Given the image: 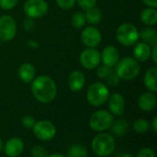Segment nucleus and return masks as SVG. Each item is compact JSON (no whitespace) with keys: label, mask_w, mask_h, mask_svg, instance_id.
<instances>
[{"label":"nucleus","mask_w":157,"mask_h":157,"mask_svg":"<svg viewBox=\"0 0 157 157\" xmlns=\"http://www.w3.org/2000/svg\"><path fill=\"white\" fill-rule=\"evenodd\" d=\"M102 35L98 29L93 26L85 28L81 32L82 43L89 48H96L101 43Z\"/></svg>","instance_id":"11"},{"label":"nucleus","mask_w":157,"mask_h":157,"mask_svg":"<svg viewBox=\"0 0 157 157\" xmlns=\"http://www.w3.org/2000/svg\"><path fill=\"white\" fill-rule=\"evenodd\" d=\"M151 128H152V130H153V131H154V133L155 134H156L157 133V118H154V119H153V121H152V125H151Z\"/></svg>","instance_id":"38"},{"label":"nucleus","mask_w":157,"mask_h":157,"mask_svg":"<svg viewBox=\"0 0 157 157\" xmlns=\"http://www.w3.org/2000/svg\"><path fill=\"white\" fill-rule=\"evenodd\" d=\"M86 83V77L82 71L75 70L73 71L68 78V86L69 89L74 93L80 92Z\"/></svg>","instance_id":"15"},{"label":"nucleus","mask_w":157,"mask_h":157,"mask_svg":"<svg viewBox=\"0 0 157 157\" xmlns=\"http://www.w3.org/2000/svg\"><path fill=\"white\" fill-rule=\"evenodd\" d=\"M120 80H121V79L118 77V75H117L115 72H113V71L106 78L107 83H108L109 86H111V87L117 86V85L119 84V82H120Z\"/></svg>","instance_id":"32"},{"label":"nucleus","mask_w":157,"mask_h":157,"mask_svg":"<svg viewBox=\"0 0 157 157\" xmlns=\"http://www.w3.org/2000/svg\"><path fill=\"white\" fill-rule=\"evenodd\" d=\"M156 96L152 92H147L143 94L138 99V105L140 109L145 112H150L154 110L156 106Z\"/></svg>","instance_id":"16"},{"label":"nucleus","mask_w":157,"mask_h":157,"mask_svg":"<svg viewBox=\"0 0 157 157\" xmlns=\"http://www.w3.org/2000/svg\"><path fill=\"white\" fill-rule=\"evenodd\" d=\"M81 65L86 69H95L100 64V52L95 48H86L79 56Z\"/></svg>","instance_id":"10"},{"label":"nucleus","mask_w":157,"mask_h":157,"mask_svg":"<svg viewBox=\"0 0 157 157\" xmlns=\"http://www.w3.org/2000/svg\"><path fill=\"white\" fill-rule=\"evenodd\" d=\"M19 0H0V7L4 10L13 9Z\"/></svg>","instance_id":"30"},{"label":"nucleus","mask_w":157,"mask_h":157,"mask_svg":"<svg viewBox=\"0 0 157 157\" xmlns=\"http://www.w3.org/2000/svg\"><path fill=\"white\" fill-rule=\"evenodd\" d=\"M31 93L40 103L49 104L56 97L57 86L52 78L40 75L31 81Z\"/></svg>","instance_id":"1"},{"label":"nucleus","mask_w":157,"mask_h":157,"mask_svg":"<svg viewBox=\"0 0 157 157\" xmlns=\"http://www.w3.org/2000/svg\"><path fill=\"white\" fill-rule=\"evenodd\" d=\"M114 121L111 113L106 110H98L92 114L89 118V127L98 132H101L110 129Z\"/></svg>","instance_id":"6"},{"label":"nucleus","mask_w":157,"mask_h":157,"mask_svg":"<svg viewBox=\"0 0 157 157\" xmlns=\"http://www.w3.org/2000/svg\"><path fill=\"white\" fill-rule=\"evenodd\" d=\"M112 68H109L108 66H101L98 68V71H97V75L99 79H106L111 72H112Z\"/></svg>","instance_id":"29"},{"label":"nucleus","mask_w":157,"mask_h":157,"mask_svg":"<svg viewBox=\"0 0 157 157\" xmlns=\"http://www.w3.org/2000/svg\"><path fill=\"white\" fill-rule=\"evenodd\" d=\"M142 39L144 43L154 46L157 44V32L154 28H144L139 32V39Z\"/></svg>","instance_id":"20"},{"label":"nucleus","mask_w":157,"mask_h":157,"mask_svg":"<svg viewBox=\"0 0 157 157\" xmlns=\"http://www.w3.org/2000/svg\"><path fill=\"white\" fill-rule=\"evenodd\" d=\"M136 157H155V154L150 148H143L137 153Z\"/></svg>","instance_id":"34"},{"label":"nucleus","mask_w":157,"mask_h":157,"mask_svg":"<svg viewBox=\"0 0 157 157\" xmlns=\"http://www.w3.org/2000/svg\"><path fill=\"white\" fill-rule=\"evenodd\" d=\"M35 123H36L35 118H34L33 117H31V116H29V115L24 116V117L22 118V119H21V124H22V126H23L24 128H26V129H29H29H32V128L34 127Z\"/></svg>","instance_id":"31"},{"label":"nucleus","mask_w":157,"mask_h":157,"mask_svg":"<svg viewBox=\"0 0 157 157\" xmlns=\"http://www.w3.org/2000/svg\"><path fill=\"white\" fill-rule=\"evenodd\" d=\"M85 16H86V20L90 24H98L102 19L101 11L95 6L93 8L86 10Z\"/></svg>","instance_id":"23"},{"label":"nucleus","mask_w":157,"mask_h":157,"mask_svg":"<svg viewBox=\"0 0 157 157\" xmlns=\"http://www.w3.org/2000/svg\"><path fill=\"white\" fill-rule=\"evenodd\" d=\"M151 46L144 42L139 43L133 48V56L137 61L145 62L151 57Z\"/></svg>","instance_id":"17"},{"label":"nucleus","mask_w":157,"mask_h":157,"mask_svg":"<svg viewBox=\"0 0 157 157\" xmlns=\"http://www.w3.org/2000/svg\"><path fill=\"white\" fill-rule=\"evenodd\" d=\"M144 3L148 6L149 7H154L155 8L157 6V0H143Z\"/></svg>","instance_id":"37"},{"label":"nucleus","mask_w":157,"mask_h":157,"mask_svg":"<svg viewBox=\"0 0 157 157\" xmlns=\"http://www.w3.org/2000/svg\"><path fill=\"white\" fill-rule=\"evenodd\" d=\"M75 2H77L78 6L85 11L93 8L96 6L97 0H75Z\"/></svg>","instance_id":"28"},{"label":"nucleus","mask_w":157,"mask_h":157,"mask_svg":"<svg viewBox=\"0 0 157 157\" xmlns=\"http://www.w3.org/2000/svg\"><path fill=\"white\" fill-rule=\"evenodd\" d=\"M132 127H133V130L136 132H138V133H145L150 129V123L144 118H140V119H137L133 123Z\"/></svg>","instance_id":"26"},{"label":"nucleus","mask_w":157,"mask_h":157,"mask_svg":"<svg viewBox=\"0 0 157 157\" xmlns=\"http://www.w3.org/2000/svg\"><path fill=\"white\" fill-rule=\"evenodd\" d=\"M48 157H66L64 156V155H60V154H54V155H50V156Z\"/></svg>","instance_id":"39"},{"label":"nucleus","mask_w":157,"mask_h":157,"mask_svg":"<svg viewBox=\"0 0 157 157\" xmlns=\"http://www.w3.org/2000/svg\"><path fill=\"white\" fill-rule=\"evenodd\" d=\"M122 157H134L132 155H131V154H126V155H124Z\"/></svg>","instance_id":"41"},{"label":"nucleus","mask_w":157,"mask_h":157,"mask_svg":"<svg viewBox=\"0 0 157 157\" xmlns=\"http://www.w3.org/2000/svg\"><path fill=\"white\" fill-rule=\"evenodd\" d=\"M2 149H3V142H2V140L0 139V152L2 151Z\"/></svg>","instance_id":"40"},{"label":"nucleus","mask_w":157,"mask_h":157,"mask_svg":"<svg viewBox=\"0 0 157 157\" xmlns=\"http://www.w3.org/2000/svg\"><path fill=\"white\" fill-rule=\"evenodd\" d=\"M115 73L124 81H131L137 78L140 74V65L133 57H123L115 66Z\"/></svg>","instance_id":"2"},{"label":"nucleus","mask_w":157,"mask_h":157,"mask_svg":"<svg viewBox=\"0 0 157 157\" xmlns=\"http://www.w3.org/2000/svg\"><path fill=\"white\" fill-rule=\"evenodd\" d=\"M4 150L8 157H17L22 154L24 150L23 141L17 137L11 138L6 143Z\"/></svg>","instance_id":"14"},{"label":"nucleus","mask_w":157,"mask_h":157,"mask_svg":"<svg viewBox=\"0 0 157 157\" xmlns=\"http://www.w3.org/2000/svg\"><path fill=\"white\" fill-rule=\"evenodd\" d=\"M17 74H18L19 79L23 82L30 83L35 78L36 70H35V68H34V66L32 64H30V63H23L18 68Z\"/></svg>","instance_id":"18"},{"label":"nucleus","mask_w":157,"mask_h":157,"mask_svg":"<svg viewBox=\"0 0 157 157\" xmlns=\"http://www.w3.org/2000/svg\"><path fill=\"white\" fill-rule=\"evenodd\" d=\"M48 4L45 0H27L24 4V12L28 18L39 19L48 12Z\"/></svg>","instance_id":"8"},{"label":"nucleus","mask_w":157,"mask_h":157,"mask_svg":"<svg viewBox=\"0 0 157 157\" xmlns=\"http://www.w3.org/2000/svg\"><path fill=\"white\" fill-rule=\"evenodd\" d=\"M109 91L106 84L102 82H94L92 83L87 90L86 99L87 102L93 106L103 105L109 99Z\"/></svg>","instance_id":"4"},{"label":"nucleus","mask_w":157,"mask_h":157,"mask_svg":"<svg viewBox=\"0 0 157 157\" xmlns=\"http://www.w3.org/2000/svg\"><path fill=\"white\" fill-rule=\"evenodd\" d=\"M33 27H34V21H33V19L28 18V19L24 21V28H25L27 31H30Z\"/></svg>","instance_id":"35"},{"label":"nucleus","mask_w":157,"mask_h":157,"mask_svg":"<svg viewBox=\"0 0 157 157\" xmlns=\"http://www.w3.org/2000/svg\"><path fill=\"white\" fill-rule=\"evenodd\" d=\"M141 20L148 26H155L157 22L156 9L154 7H147L144 9L141 13Z\"/></svg>","instance_id":"21"},{"label":"nucleus","mask_w":157,"mask_h":157,"mask_svg":"<svg viewBox=\"0 0 157 157\" xmlns=\"http://www.w3.org/2000/svg\"><path fill=\"white\" fill-rule=\"evenodd\" d=\"M33 129L34 135L40 141L48 142L54 138L56 134L55 126L48 120H40L35 123Z\"/></svg>","instance_id":"7"},{"label":"nucleus","mask_w":157,"mask_h":157,"mask_svg":"<svg viewBox=\"0 0 157 157\" xmlns=\"http://www.w3.org/2000/svg\"><path fill=\"white\" fill-rule=\"evenodd\" d=\"M145 87L152 93L157 92V68L153 67L150 68L146 73L144 74V78Z\"/></svg>","instance_id":"19"},{"label":"nucleus","mask_w":157,"mask_h":157,"mask_svg":"<svg viewBox=\"0 0 157 157\" xmlns=\"http://www.w3.org/2000/svg\"><path fill=\"white\" fill-rule=\"evenodd\" d=\"M31 156L32 157H48V151L40 145H36L34 147H32L31 151H30Z\"/></svg>","instance_id":"27"},{"label":"nucleus","mask_w":157,"mask_h":157,"mask_svg":"<svg viewBox=\"0 0 157 157\" xmlns=\"http://www.w3.org/2000/svg\"><path fill=\"white\" fill-rule=\"evenodd\" d=\"M100 58L103 65L108 66L109 68H113L120 60V54L116 47L109 45L103 49L102 53L100 54Z\"/></svg>","instance_id":"12"},{"label":"nucleus","mask_w":157,"mask_h":157,"mask_svg":"<svg viewBox=\"0 0 157 157\" xmlns=\"http://www.w3.org/2000/svg\"><path fill=\"white\" fill-rule=\"evenodd\" d=\"M87 150L81 145H72L67 151V157H87Z\"/></svg>","instance_id":"24"},{"label":"nucleus","mask_w":157,"mask_h":157,"mask_svg":"<svg viewBox=\"0 0 157 157\" xmlns=\"http://www.w3.org/2000/svg\"><path fill=\"white\" fill-rule=\"evenodd\" d=\"M116 37L118 42L124 46L134 45L139 40V31L132 23H123L117 29Z\"/></svg>","instance_id":"5"},{"label":"nucleus","mask_w":157,"mask_h":157,"mask_svg":"<svg viewBox=\"0 0 157 157\" xmlns=\"http://www.w3.org/2000/svg\"><path fill=\"white\" fill-rule=\"evenodd\" d=\"M17 33V25L15 19L9 15L0 17V39L4 42L11 41Z\"/></svg>","instance_id":"9"},{"label":"nucleus","mask_w":157,"mask_h":157,"mask_svg":"<svg viewBox=\"0 0 157 157\" xmlns=\"http://www.w3.org/2000/svg\"><path fill=\"white\" fill-rule=\"evenodd\" d=\"M115 148L114 138L107 133H99L92 141V150L98 156H109L115 151Z\"/></svg>","instance_id":"3"},{"label":"nucleus","mask_w":157,"mask_h":157,"mask_svg":"<svg viewBox=\"0 0 157 157\" xmlns=\"http://www.w3.org/2000/svg\"><path fill=\"white\" fill-rule=\"evenodd\" d=\"M109 108L111 114L115 116H122L125 109V100L121 93H114L109 96Z\"/></svg>","instance_id":"13"},{"label":"nucleus","mask_w":157,"mask_h":157,"mask_svg":"<svg viewBox=\"0 0 157 157\" xmlns=\"http://www.w3.org/2000/svg\"><path fill=\"white\" fill-rule=\"evenodd\" d=\"M111 132L116 136L124 135L129 130V124L125 119H119L117 121H113L111 125Z\"/></svg>","instance_id":"22"},{"label":"nucleus","mask_w":157,"mask_h":157,"mask_svg":"<svg viewBox=\"0 0 157 157\" xmlns=\"http://www.w3.org/2000/svg\"><path fill=\"white\" fill-rule=\"evenodd\" d=\"M157 45H154L153 46V48H152V50H151V57H152V59H153V61L155 62V63H157Z\"/></svg>","instance_id":"36"},{"label":"nucleus","mask_w":157,"mask_h":157,"mask_svg":"<svg viewBox=\"0 0 157 157\" xmlns=\"http://www.w3.org/2000/svg\"><path fill=\"white\" fill-rule=\"evenodd\" d=\"M56 2L58 6L64 10L71 9L75 4V0H56Z\"/></svg>","instance_id":"33"},{"label":"nucleus","mask_w":157,"mask_h":157,"mask_svg":"<svg viewBox=\"0 0 157 157\" xmlns=\"http://www.w3.org/2000/svg\"><path fill=\"white\" fill-rule=\"evenodd\" d=\"M86 20V16L85 13L83 12H76L73 15L72 19H71V23L73 25L74 28L75 29H81L85 26Z\"/></svg>","instance_id":"25"}]
</instances>
